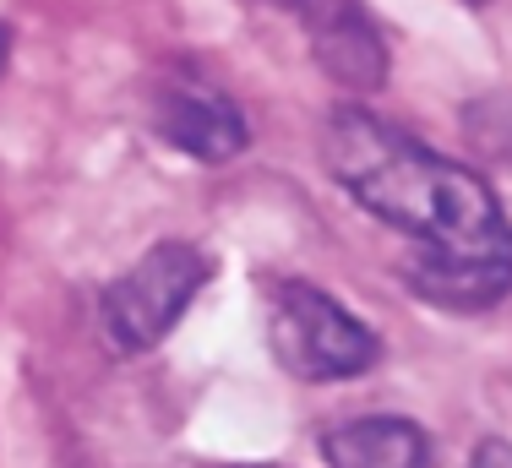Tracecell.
Listing matches in <instances>:
<instances>
[{
  "label": "cell",
  "instance_id": "1",
  "mask_svg": "<svg viewBox=\"0 0 512 468\" xmlns=\"http://www.w3.org/2000/svg\"><path fill=\"white\" fill-rule=\"evenodd\" d=\"M322 164L409 245L404 278L425 305L474 316L512 294V224L474 169L355 104L327 115Z\"/></svg>",
  "mask_w": 512,
  "mask_h": 468
},
{
  "label": "cell",
  "instance_id": "2",
  "mask_svg": "<svg viewBox=\"0 0 512 468\" xmlns=\"http://www.w3.org/2000/svg\"><path fill=\"white\" fill-rule=\"evenodd\" d=\"M267 343L295 381H349L382 360L376 332L306 278H267Z\"/></svg>",
  "mask_w": 512,
  "mask_h": 468
},
{
  "label": "cell",
  "instance_id": "3",
  "mask_svg": "<svg viewBox=\"0 0 512 468\" xmlns=\"http://www.w3.org/2000/svg\"><path fill=\"white\" fill-rule=\"evenodd\" d=\"M213 278H218V262L202 251V245L158 240L142 262H131L126 273L104 289V300H99L104 338L115 343L120 354L158 349Z\"/></svg>",
  "mask_w": 512,
  "mask_h": 468
},
{
  "label": "cell",
  "instance_id": "4",
  "mask_svg": "<svg viewBox=\"0 0 512 468\" xmlns=\"http://www.w3.org/2000/svg\"><path fill=\"white\" fill-rule=\"evenodd\" d=\"M153 137L175 153L197 158V164H229L235 153H246L251 126L240 115V104L224 88L202 77H169L153 88Z\"/></svg>",
  "mask_w": 512,
  "mask_h": 468
},
{
  "label": "cell",
  "instance_id": "5",
  "mask_svg": "<svg viewBox=\"0 0 512 468\" xmlns=\"http://www.w3.org/2000/svg\"><path fill=\"white\" fill-rule=\"evenodd\" d=\"M295 22H306L316 66L344 93H376L387 82L393 55H387V33L365 11V0H316Z\"/></svg>",
  "mask_w": 512,
  "mask_h": 468
},
{
  "label": "cell",
  "instance_id": "6",
  "mask_svg": "<svg viewBox=\"0 0 512 468\" xmlns=\"http://www.w3.org/2000/svg\"><path fill=\"white\" fill-rule=\"evenodd\" d=\"M322 458L327 468H436V447L404 414H360L327 430Z\"/></svg>",
  "mask_w": 512,
  "mask_h": 468
},
{
  "label": "cell",
  "instance_id": "7",
  "mask_svg": "<svg viewBox=\"0 0 512 468\" xmlns=\"http://www.w3.org/2000/svg\"><path fill=\"white\" fill-rule=\"evenodd\" d=\"M469 468H512V441H502V436L480 441L474 458H469Z\"/></svg>",
  "mask_w": 512,
  "mask_h": 468
},
{
  "label": "cell",
  "instance_id": "8",
  "mask_svg": "<svg viewBox=\"0 0 512 468\" xmlns=\"http://www.w3.org/2000/svg\"><path fill=\"white\" fill-rule=\"evenodd\" d=\"M262 6H273V11H289V17H300V11H311L316 0H262Z\"/></svg>",
  "mask_w": 512,
  "mask_h": 468
},
{
  "label": "cell",
  "instance_id": "9",
  "mask_svg": "<svg viewBox=\"0 0 512 468\" xmlns=\"http://www.w3.org/2000/svg\"><path fill=\"white\" fill-rule=\"evenodd\" d=\"M6 60H11V28L0 22V71H6Z\"/></svg>",
  "mask_w": 512,
  "mask_h": 468
},
{
  "label": "cell",
  "instance_id": "10",
  "mask_svg": "<svg viewBox=\"0 0 512 468\" xmlns=\"http://www.w3.org/2000/svg\"><path fill=\"white\" fill-rule=\"evenodd\" d=\"M240 468H273V463H240Z\"/></svg>",
  "mask_w": 512,
  "mask_h": 468
},
{
  "label": "cell",
  "instance_id": "11",
  "mask_svg": "<svg viewBox=\"0 0 512 468\" xmlns=\"http://www.w3.org/2000/svg\"><path fill=\"white\" fill-rule=\"evenodd\" d=\"M469 6H491V0H469Z\"/></svg>",
  "mask_w": 512,
  "mask_h": 468
}]
</instances>
